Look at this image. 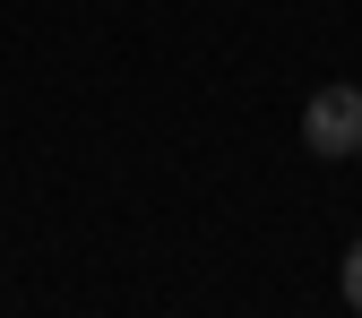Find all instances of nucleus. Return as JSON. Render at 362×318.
<instances>
[{"label":"nucleus","instance_id":"1","mask_svg":"<svg viewBox=\"0 0 362 318\" xmlns=\"http://www.w3.org/2000/svg\"><path fill=\"white\" fill-rule=\"evenodd\" d=\"M302 147L320 155V164H345V155H362V86H320V95L302 104Z\"/></svg>","mask_w":362,"mask_h":318},{"label":"nucleus","instance_id":"2","mask_svg":"<svg viewBox=\"0 0 362 318\" xmlns=\"http://www.w3.org/2000/svg\"><path fill=\"white\" fill-rule=\"evenodd\" d=\"M337 284H345V310H362V241L345 250V276H337Z\"/></svg>","mask_w":362,"mask_h":318}]
</instances>
